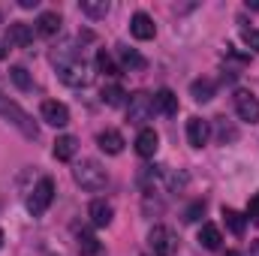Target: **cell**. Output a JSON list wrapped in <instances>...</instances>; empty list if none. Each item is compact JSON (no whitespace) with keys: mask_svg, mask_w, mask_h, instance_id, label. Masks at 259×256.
<instances>
[{"mask_svg":"<svg viewBox=\"0 0 259 256\" xmlns=\"http://www.w3.org/2000/svg\"><path fill=\"white\" fill-rule=\"evenodd\" d=\"M202 211H205V202H202V199H196L193 205L184 211V220H187V223H196V220L202 217Z\"/></svg>","mask_w":259,"mask_h":256,"instance_id":"cell-29","label":"cell"},{"mask_svg":"<svg viewBox=\"0 0 259 256\" xmlns=\"http://www.w3.org/2000/svg\"><path fill=\"white\" fill-rule=\"evenodd\" d=\"M118 58H121V66H124V69H130V72L145 69V58H142L136 49H130V46H118Z\"/></svg>","mask_w":259,"mask_h":256,"instance_id":"cell-18","label":"cell"},{"mask_svg":"<svg viewBox=\"0 0 259 256\" xmlns=\"http://www.w3.org/2000/svg\"><path fill=\"white\" fill-rule=\"evenodd\" d=\"M208 139H211V124H208L205 118H190V121H187V142H190L193 148H205Z\"/></svg>","mask_w":259,"mask_h":256,"instance_id":"cell-11","label":"cell"},{"mask_svg":"<svg viewBox=\"0 0 259 256\" xmlns=\"http://www.w3.org/2000/svg\"><path fill=\"white\" fill-rule=\"evenodd\" d=\"M72 178H75V184L81 187V190H103L106 184H109V175H106V169L97 163V160H81V163H75V169H72Z\"/></svg>","mask_w":259,"mask_h":256,"instance_id":"cell-3","label":"cell"},{"mask_svg":"<svg viewBox=\"0 0 259 256\" xmlns=\"http://www.w3.org/2000/svg\"><path fill=\"white\" fill-rule=\"evenodd\" d=\"M130 33L136 36V39H154V33H157V24H154V18L148 15V12H136L133 18H130Z\"/></svg>","mask_w":259,"mask_h":256,"instance_id":"cell-10","label":"cell"},{"mask_svg":"<svg viewBox=\"0 0 259 256\" xmlns=\"http://www.w3.org/2000/svg\"><path fill=\"white\" fill-rule=\"evenodd\" d=\"M3 241H6V238H3V229H0V247H3Z\"/></svg>","mask_w":259,"mask_h":256,"instance_id":"cell-35","label":"cell"},{"mask_svg":"<svg viewBox=\"0 0 259 256\" xmlns=\"http://www.w3.org/2000/svg\"><path fill=\"white\" fill-rule=\"evenodd\" d=\"M124 97H127V94H124L121 84H106V88H103V103H106V106H121Z\"/></svg>","mask_w":259,"mask_h":256,"instance_id":"cell-25","label":"cell"},{"mask_svg":"<svg viewBox=\"0 0 259 256\" xmlns=\"http://www.w3.org/2000/svg\"><path fill=\"white\" fill-rule=\"evenodd\" d=\"M154 112H163V115H175L178 112V94L169 91V88H160L154 94Z\"/></svg>","mask_w":259,"mask_h":256,"instance_id":"cell-16","label":"cell"},{"mask_svg":"<svg viewBox=\"0 0 259 256\" xmlns=\"http://www.w3.org/2000/svg\"><path fill=\"white\" fill-rule=\"evenodd\" d=\"M223 256H244V253H238V250H226Z\"/></svg>","mask_w":259,"mask_h":256,"instance_id":"cell-34","label":"cell"},{"mask_svg":"<svg viewBox=\"0 0 259 256\" xmlns=\"http://www.w3.org/2000/svg\"><path fill=\"white\" fill-rule=\"evenodd\" d=\"M88 217H91L94 226H109L112 217H115V208H112L106 199H94V202L88 205Z\"/></svg>","mask_w":259,"mask_h":256,"instance_id":"cell-14","label":"cell"},{"mask_svg":"<svg viewBox=\"0 0 259 256\" xmlns=\"http://www.w3.org/2000/svg\"><path fill=\"white\" fill-rule=\"evenodd\" d=\"M217 139L226 145V142H235L238 139V130L232 127V124H226V118H217Z\"/></svg>","mask_w":259,"mask_h":256,"instance_id":"cell-28","label":"cell"},{"mask_svg":"<svg viewBox=\"0 0 259 256\" xmlns=\"http://www.w3.org/2000/svg\"><path fill=\"white\" fill-rule=\"evenodd\" d=\"M214 94H217L214 78H196L193 84H190V97H193L196 103H208V100H214Z\"/></svg>","mask_w":259,"mask_h":256,"instance_id":"cell-17","label":"cell"},{"mask_svg":"<svg viewBox=\"0 0 259 256\" xmlns=\"http://www.w3.org/2000/svg\"><path fill=\"white\" fill-rule=\"evenodd\" d=\"M0 118H3L6 124H12L24 139H33V142L39 139V127H36V121H33V118H30L15 100H9V97H3V94H0Z\"/></svg>","mask_w":259,"mask_h":256,"instance_id":"cell-2","label":"cell"},{"mask_svg":"<svg viewBox=\"0 0 259 256\" xmlns=\"http://www.w3.org/2000/svg\"><path fill=\"white\" fill-rule=\"evenodd\" d=\"M148 244H151L154 256H175L178 253V235L169 226H154L148 232Z\"/></svg>","mask_w":259,"mask_h":256,"instance_id":"cell-6","label":"cell"},{"mask_svg":"<svg viewBox=\"0 0 259 256\" xmlns=\"http://www.w3.org/2000/svg\"><path fill=\"white\" fill-rule=\"evenodd\" d=\"M97 145H100V151H106V154H112V157H118L121 151H124V136L118 133V130H100L97 133Z\"/></svg>","mask_w":259,"mask_h":256,"instance_id":"cell-13","label":"cell"},{"mask_svg":"<svg viewBox=\"0 0 259 256\" xmlns=\"http://www.w3.org/2000/svg\"><path fill=\"white\" fill-rule=\"evenodd\" d=\"M160 148V136L154 133V127H142L136 136V154L139 157H154Z\"/></svg>","mask_w":259,"mask_h":256,"instance_id":"cell-12","label":"cell"},{"mask_svg":"<svg viewBox=\"0 0 259 256\" xmlns=\"http://www.w3.org/2000/svg\"><path fill=\"white\" fill-rule=\"evenodd\" d=\"M78 253L81 256H100L103 253V244L97 241V235H91V232H78Z\"/></svg>","mask_w":259,"mask_h":256,"instance_id":"cell-21","label":"cell"},{"mask_svg":"<svg viewBox=\"0 0 259 256\" xmlns=\"http://www.w3.org/2000/svg\"><path fill=\"white\" fill-rule=\"evenodd\" d=\"M223 220H226V226H229L235 235H244V226H247V217H244V214H238L235 208H223Z\"/></svg>","mask_w":259,"mask_h":256,"instance_id":"cell-23","label":"cell"},{"mask_svg":"<svg viewBox=\"0 0 259 256\" xmlns=\"http://www.w3.org/2000/svg\"><path fill=\"white\" fill-rule=\"evenodd\" d=\"M235 112H238L241 121L256 124L259 121V100L250 94V91H235Z\"/></svg>","mask_w":259,"mask_h":256,"instance_id":"cell-7","label":"cell"},{"mask_svg":"<svg viewBox=\"0 0 259 256\" xmlns=\"http://www.w3.org/2000/svg\"><path fill=\"white\" fill-rule=\"evenodd\" d=\"M187 184H190V175L187 172H166V187L172 193H181Z\"/></svg>","mask_w":259,"mask_h":256,"instance_id":"cell-26","label":"cell"},{"mask_svg":"<svg viewBox=\"0 0 259 256\" xmlns=\"http://www.w3.org/2000/svg\"><path fill=\"white\" fill-rule=\"evenodd\" d=\"M220 241H223L220 229H217L214 223H202V229H199V244H202L205 250H217V247H220Z\"/></svg>","mask_w":259,"mask_h":256,"instance_id":"cell-19","label":"cell"},{"mask_svg":"<svg viewBox=\"0 0 259 256\" xmlns=\"http://www.w3.org/2000/svg\"><path fill=\"white\" fill-rule=\"evenodd\" d=\"M52 199H55V181H52V178H39L36 187L27 196V211H30L33 217H42V214L49 211Z\"/></svg>","mask_w":259,"mask_h":256,"instance_id":"cell-5","label":"cell"},{"mask_svg":"<svg viewBox=\"0 0 259 256\" xmlns=\"http://www.w3.org/2000/svg\"><path fill=\"white\" fill-rule=\"evenodd\" d=\"M33 27L30 24H24V21H9V27H6V42L9 46H15V49H27L30 42H33Z\"/></svg>","mask_w":259,"mask_h":256,"instance_id":"cell-8","label":"cell"},{"mask_svg":"<svg viewBox=\"0 0 259 256\" xmlns=\"http://www.w3.org/2000/svg\"><path fill=\"white\" fill-rule=\"evenodd\" d=\"M250 256H259V241H253V244H250Z\"/></svg>","mask_w":259,"mask_h":256,"instance_id":"cell-33","label":"cell"},{"mask_svg":"<svg viewBox=\"0 0 259 256\" xmlns=\"http://www.w3.org/2000/svg\"><path fill=\"white\" fill-rule=\"evenodd\" d=\"M75 151H78V139H75V136H58V139H55V148H52L55 160L69 163V160L75 157Z\"/></svg>","mask_w":259,"mask_h":256,"instance_id":"cell-15","label":"cell"},{"mask_svg":"<svg viewBox=\"0 0 259 256\" xmlns=\"http://www.w3.org/2000/svg\"><path fill=\"white\" fill-rule=\"evenodd\" d=\"M244 42H247L253 52H259V30H244Z\"/></svg>","mask_w":259,"mask_h":256,"instance_id":"cell-30","label":"cell"},{"mask_svg":"<svg viewBox=\"0 0 259 256\" xmlns=\"http://www.w3.org/2000/svg\"><path fill=\"white\" fill-rule=\"evenodd\" d=\"M9 78H12V84H15L18 91H30V88H33V78H30V72H27L24 66H12V69H9Z\"/></svg>","mask_w":259,"mask_h":256,"instance_id":"cell-24","label":"cell"},{"mask_svg":"<svg viewBox=\"0 0 259 256\" xmlns=\"http://www.w3.org/2000/svg\"><path fill=\"white\" fill-rule=\"evenodd\" d=\"M52 61H55V66H58V78H61L64 84H69V88H88V84L94 81L91 66L84 64L75 52H69V49L55 52Z\"/></svg>","mask_w":259,"mask_h":256,"instance_id":"cell-1","label":"cell"},{"mask_svg":"<svg viewBox=\"0 0 259 256\" xmlns=\"http://www.w3.org/2000/svg\"><path fill=\"white\" fill-rule=\"evenodd\" d=\"M247 217H250V220H259V193L247 202Z\"/></svg>","mask_w":259,"mask_h":256,"instance_id":"cell-31","label":"cell"},{"mask_svg":"<svg viewBox=\"0 0 259 256\" xmlns=\"http://www.w3.org/2000/svg\"><path fill=\"white\" fill-rule=\"evenodd\" d=\"M78 9H81L88 18H106V15H109V0H81Z\"/></svg>","mask_w":259,"mask_h":256,"instance_id":"cell-22","label":"cell"},{"mask_svg":"<svg viewBox=\"0 0 259 256\" xmlns=\"http://www.w3.org/2000/svg\"><path fill=\"white\" fill-rule=\"evenodd\" d=\"M97 69H100L103 75H112V78L121 75V66H115V61H112L106 52H97Z\"/></svg>","mask_w":259,"mask_h":256,"instance_id":"cell-27","label":"cell"},{"mask_svg":"<svg viewBox=\"0 0 259 256\" xmlns=\"http://www.w3.org/2000/svg\"><path fill=\"white\" fill-rule=\"evenodd\" d=\"M151 118H154V97L145 91H136L127 103V121L136 127H145Z\"/></svg>","mask_w":259,"mask_h":256,"instance_id":"cell-4","label":"cell"},{"mask_svg":"<svg viewBox=\"0 0 259 256\" xmlns=\"http://www.w3.org/2000/svg\"><path fill=\"white\" fill-rule=\"evenodd\" d=\"M58 30H61V15H58V12H42V15L36 18V33L55 36Z\"/></svg>","mask_w":259,"mask_h":256,"instance_id":"cell-20","label":"cell"},{"mask_svg":"<svg viewBox=\"0 0 259 256\" xmlns=\"http://www.w3.org/2000/svg\"><path fill=\"white\" fill-rule=\"evenodd\" d=\"M36 3H39V0H18V6H21V9H33Z\"/></svg>","mask_w":259,"mask_h":256,"instance_id":"cell-32","label":"cell"},{"mask_svg":"<svg viewBox=\"0 0 259 256\" xmlns=\"http://www.w3.org/2000/svg\"><path fill=\"white\" fill-rule=\"evenodd\" d=\"M39 112H42V121L52 124V127H66L69 124V109L64 103H58V100H46Z\"/></svg>","mask_w":259,"mask_h":256,"instance_id":"cell-9","label":"cell"}]
</instances>
